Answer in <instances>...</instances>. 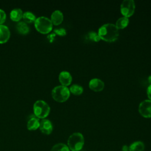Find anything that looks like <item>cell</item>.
<instances>
[{
  "label": "cell",
  "instance_id": "obj_1",
  "mask_svg": "<svg viewBox=\"0 0 151 151\" xmlns=\"http://www.w3.org/2000/svg\"><path fill=\"white\" fill-rule=\"evenodd\" d=\"M98 34L100 39L107 42L116 41L119 35V29L115 24L107 23L102 25L98 30Z\"/></svg>",
  "mask_w": 151,
  "mask_h": 151
},
{
  "label": "cell",
  "instance_id": "obj_2",
  "mask_svg": "<svg viewBox=\"0 0 151 151\" xmlns=\"http://www.w3.org/2000/svg\"><path fill=\"white\" fill-rule=\"evenodd\" d=\"M84 143L83 135L79 132L73 133L68 137L67 144L69 149L72 151H79L81 150Z\"/></svg>",
  "mask_w": 151,
  "mask_h": 151
},
{
  "label": "cell",
  "instance_id": "obj_3",
  "mask_svg": "<svg viewBox=\"0 0 151 151\" xmlns=\"http://www.w3.org/2000/svg\"><path fill=\"white\" fill-rule=\"evenodd\" d=\"M34 115L38 119H44L50 112V107L47 103L42 100L36 101L33 106Z\"/></svg>",
  "mask_w": 151,
  "mask_h": 151
},
{
  "label": "cell",
  "instance_id": "obj_4",
  "mask_svg": "<svg viewBox=\"0 0 151 151\" xmlns=\"http://www.w3.org/2000/svg\"><path fill=\"white\" fill-rule=\"evenodd\" d=\"M51 95L54 100L58 102H64L70 97V92L67 87L60 85L52 90Z\"/></svg>",
  "mask_w": 151,
  "mask_h": 151
},
{
  "label": "cell",
  "instance_id": "obj_5",
  "mask_svg": "<svg viewBox=\"0 0 151 151\" xmlns=\"http://www.w3.org/2000/svg\"><path fill=\"white\" fill-rule=\"evenodd\" d=\"M52 23L50 19L45 17H40L36 18L34 25L36 29L41 34H48L52 29Z\"/></svg>",
  "mask_w": 151,
  "mask_h": 151
},
{
  "label": "cell",
  "instance_id": "obj_6",
  "mask_svg": "<svg viewBox=\"0 0 151 151\" xmlns=\"http://www.w3.org/2000/svg\"><path fill=\"white\" fill-rule=\"evenodd\" d=\"M135 2L133 0H124L120 5V11L123 17H130L134 12Z\"/></svg>",
  "mask_w": 151,
  "mask_h": 151
},
{
  "label": "cell",
  "instance_id": "obj_7",
  "mask_svg": "<svg viewBox=\"0 0 151 151\" xmlns=\"http://www.w3.org/2000/svg\"><path fill=\"white\" fill-rule=\"evenodd\" d=\"M139 113L145 118L151 117V100L149 99L142 101L139 106Z\"/></svg>",
  "mask_w": 151,
  "mask_h": 151
},
{
  "label": "cell",
  "instance_id": "obj_8",
  "mask_svg": "<svg viewBox=\"0 0 151 151\" xmlns=\"http://www.w3.org/2000/svg\"><path fill=\"white\" fill-rule=\"evenodd\" d=\"M89 88L94 91H102L104 87V82L99 78H94L90 80L88 83Z\"/></svg>",
  "mask_w": 151,
  "mask_h": 151
},
{
  "label": "cell",
  "instance_id": "obj_9",
  "mask_svg": "<svg viewBox=\"0 0 151 151\" xmlns=\"http://www.w3.org/2000/svg\"><path fill=\"white\" fill-rule=\"evenodd\" d=\"M41 132L45 134H50L52 131V124L50 120L48 119H44L40 121V127Z\"/></svg>",
  "mask_w": 151,
  "mask_h": 151
},
{
  "label": "cell",
  "instance_id": "obj_10",
  "mask_svg": "<svg viewBox=\"0 0 151 151\" xmlns=\"http://www.w3.org/2000/svg\"><path fill=\"white\" fill-rule=\"evenodd\" d=\"M58 79L62 86L67 87L71 84L73 78L71 74L68 71H63L59 74Z\"/></svg>",
  "mask_w": 151,
  "mask_h": 151
},
{
  "label": "cell",
  "instance_id": "obj_11",
  "mask_svg": "<svg viewBox=\"0 0 151 151\" xmlns=\"http://www.w3.org/2000/svg\"><path fill=\"white\" fill-rule=\"evenodd\" d=\"M40 119L34 114L31 115L28 120L27 127L29 130H35L40 127Z\"/></svg>",
  "mask_w": 151,
  "mask_h": 151
},
{
  "label": "cell",
  "instance_id": "obj_12",
  "mask_svg": "<svg viewBox=\"0 0 151 151\" xmlns=\"http://www.w3.org/2000/svg\"><path fill=\"white\" fill-rule=\"evenodd\" d=\"M10 31L5 25H0V44L6 42L10 37Z\"/></svg>",
  "mask_w": 151,
  "mask_h": 151
},
{
  "label": "cell",
  "instance_id": "obj_13",
  "mask_svg": "<svg viewBox=\"0 0 151 151\" xmlns=\"http://www.w3.org/2000/svg\"><path fill=\"white\" fill-rule=\"evenodd\" d=\"M64 15L63 12L60 10H55L51 15V19L52 24L55 25H60L63 21Z\"/></svg>",
  "mask_w": 151,
  "mask_h": 151
},
{
  "label": "cell",
  "instance_id": "obj_14",
  "mask_svg": "<svg viewBox=\"0 0 151 151\" xmlns=\"http://www.w3.org/2000/svg\"><path fill=\"white\" fill-rule=\"evenodd\" d=\"M23 16V12L20 8H14L10 12V18L13 21L18 22Z\"/></svg>",
  "mask_w": 151,
  "mask_h": 151
},
{
  "label": "cell",
  "instance_id": "obj_15",
  "mask_svg": "<svg viewBox=\"0 0 151 151\" xmlns=\"http://www.w3.org/2000/svg\"><path fill=\"white\" fill-rule=\"evenodd\" d=\"M17 31L22 35L27 34L29 32V27L27 23L24 21H19L16 25Z\"/></svg>",
  "mask_w": 151,
  "mask_h": 151
},
{
  "label": "cell",
  "instance_id": "obj_16",
  "mask_svg": "<svg viewBox=\"0 0 151 151\" xmlns=\"http://www.w3.org/2000/svg\"><path fill=\"white\" fill-rule=\"evenodd\" d=\"M129 18L126 17H122L119 18L116 22V27L118 29H122L125 28L129 24Z\"/></svg>",
  "mask_w": 151,
  "mask_h": 151
},
{
  "label": "cell",
  "instance_id": "obj_17",
  "mask_svg": "<svg viewBox=\"0 0 151 151\" xmlns=\"http://www.w3.org/2000/svg\"><path fill=\"white\" fill-rule=\"evenodd\" d=\"M145 145L141 141H136L132 143L129 147V151H144Z\"/></svg>",
  "mask_w": 151,
  "mask_h": 151
},
{
  "label": "cell",
  "instance_id": "obj_18",
  "mask_svg": "<svg viewBox=\"0 0 151 151\" xmlns=\"http://www.w3.org/2000/svg\"><path fill=\"white\" fill-rule=\"evenodd\" d=\"M22 18L24 19V22L27 24H31L34 22L36 20V17L35 15L30 11H26L24 12Z\"/></svg>",
  "mask_w": 151,
  "mask_h": 151
},
{
  "label": "cell",
  "instance_id": "obj_19",
  "mask_svg": "<svg viewBox=\"0 0 151 151\" xmlns=\"http://www.w3.org/2000/svg\"><path fill=\"white\" fill-rule=\"evenodd\" d=\"M70 92L74 95H80L83 92V88L82 86L78 84H73L69 88Z\"/></svg>",
  "mask_w": 151,
  "mask_h": 151
},
{
  "label": "cell",
  "instance_id": "obj_20",
  "mask_svg": "<svg viewBox=\"0 0 151 151\" xmlns=\"http://www.w3.org/2000/svg\"><path fill=\"white\" fill-rule=\"evenodd\" d=\"M51 151H70V149L68 146L64 143H57L52 147Z\"/></svg>",
  "mask_w": 151,
  "mask_h": 151
},
{
  "label": "cell",
  "instance_id": "obj_21",
  "mask_svg": "<svg viewBox=\"0 0 151 151\" xmlns=\"http://www.w3.org/2000/svg\"><path fill=\"white\" fill-rule=\"evenodd\" d=\"M87 37L90 40L93 41H95V42H98L99 41H100L101 40L99 34H98V33H97L94 31L89 32L87 34Z\"/></svg>",
  "mask_w": 151,
  "mask_h": 151
},
{
  "label": "cell",
  "instance_id": "obj_22",
  "mask_svg": "<svg viewBox=\"0 0 151 151\" xmlns=\"http://www.w3.org/2000/svg\"><path fill=\"white\" fill-rule=\"evenodd\" d=\"M54 32L60 36H64L66 34V30L63 28H57L54 30Z\"/></svg>",
  "mask_w": 151,
  "mask_h": 151
},
{
  "label": "cell",
  "instance_id": "obj_23",
  "mask_svg": "<svg viewBox=\"0 0 151 151\" xmlns=\"http://www.w3.org/2000/svg\"><path fill=\"white\" fill-rule=\"evenodd\" d=\"M6 17V15L5 12L2 9H0V25H2V24L5 21Z\"/></svg>",
  "mask_w": 151,
  "mask_h": 151
},
{
  "label": "cell",
  "instance_id": "obj_24",
  "mask_svg": "<svg viewBox=\"0 0 151 151\" xmlns=\"http://www.w3.org/2000/svg\"><path fill=\"white\" fill-rule=\"evenodd\" d=\"M147 95L149 99L151 100V84L148 86L147 88Z\"/></svg>",
  "mask_w": 151,
  "mask_h": 151
},
{
  "label": "cell",
  "instance_id": "obj_25",
  "mask_svg": "<svg viewBox=\"0 0 151 151\" xmlns=\"http://www.w3.org/2000/svg\"><path fill=\"white\" fill-rule=\"evenodd\" d=\"M129 150V147L127 146H124L123 147V151H127Z\"/></svg>",
  "mask_w": 151,
  "mask_h": 151
},
{
  "label": "cell",
  "instance_id": "obj_26",
  "mask_svg": "<svg viewBox=\"0 0 151 151\" xmlns=\"http://www.w3.org/2000/svg\"><path fill=\"white\" fill-rule=\"evenodd\" d=\"M149 82H150V84H151V76L149 77Z\"/></svg>",
  "mask_w": 151,
  "mask_h": 151
}]
</instances>
